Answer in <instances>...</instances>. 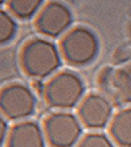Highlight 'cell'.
<instances>
[{
	"label": "cell",
	"instance_id": "4",
	"mask_svg": "<svg viewBox=\"0 0 131 147\" xmlns=\"http://www.w3.org/2000/svg\"><path fill=\"white\" fill-rule=\"evenodd\" d=\"M82 132L79 119L67 112L49 115L45 123V136L53 147H72Z\"/></svg>",
	"mask_w": 131,
	"mask_h": 147
},
{
	"label": "cell",
	"instance_id": "1",
	"mask_svg": "<svg viewBox=\"0 0 131 147\" xmlns=\"http://www.w3.org/2000/svg\"><path fill=\"white\" fill-rule=\"evenodd\" d=\"M21 63L28 75L34 79H42L59 67L61 57L54 43L45 39H33L24 46Z\"/></svg>",
	"mask_w": 131,
	"mask_h": 147
},
{
	"label": "cell",
	"instance_id": "7",
	"mask_svg": "<svg viewBox=\"0 0 131 147\" xmlns=\"http://www.w3.org/2000/svg\"><path fill=\"white\" fill-rule=\"evenodd\" d=\"M80 121L90 129L104 128L112 116L111 103L100 95H89L79 107Z\"/></svg>",
	"mask_w": 131,
	"mask_h": 147
},
{
	"label": "cell",
	"instance_id": "14",
	"mask_svg": "<svg viewBox=\"0 0 131 147\" xmlns=\"http://www.w3.org/2000/svg\"><path fill=\"white\" fill-rule=\"evenodd\" d=\"M3 1H5V0H0V5H1V3L3 2Z\"/></svg>",
	"mask_w": 131,
	"mask_h": 147
},
{
	"label": "cell",
	"instance_id": "3",
	"mask_svg": "<svg viewBox=\"0 0 131 147\" xmlns=\"http://www.w3.org/2000/svg\"><path fill=\"white\" fill-rule=\"evenodd\" d=\"M98 41L87 28H75L62 41V53L67 62L74 65L90 63L97 55Z\"/></svg>",
	"mask_w": 131,
	"mask_h": 147
},
{
	"label": "cell",
	"instance_id": "6",
	"mask_svg": "<svg viewBox=\"0 0 131 147\" xmlns=\"http://www.w3.org/2000/svg\"><path fill=\"white\" fill-rule=\"evenodd\" d=\"M72 23V15L68 8L61 2L47 3L36 18V28L40 33L47 37H58L64 33Z\"/></svg>",
	"mask_w": 131,
	"mask_h": 147
},
{
	"label": "cell",
	"instance_id": "5",
	"mask_svg": "<svg viewBox=\"0 0 131 147\" xmlns=\"http://www.w3.org/2000/svg\"><path fill=\"white\" fill-rule=\"evenodd\" d=\"M35 109V97L28 87L15 83L0 91V111L13 120H20L31 115Z\"/></svg>",
	"mask_w": 131,
	"mask_h": 147
},
{
	"label": "cell",
	"instance_id": "11",
	"mask_svg": "<svg viewBox=\"0 0 131 147\" xmlns=\"http://www.w3.org/2000/svg\"><path fill=\"white\" fill-rule=\"evenodd\" d=\"M16 32V23L13 17L3 11L0 10V45L8 42L14 37Z\"/></svg>",
	"mask_w": 131,
	"mask_h": 147
},
{
	"label": "cell",
	"instance_id": "8",
	"mask_svg": "<svg viewBox=\"0 0 131 147\" xmlns=\"http://www.w3.org/2000/svg\"><path fill=\"white\" fill-rule=\"evenodd\" d=\"M8 147H45V135L36 123L21 122L10 130Z\"/></svg>",
	"mask_w": 131,
	"mask_h": 147
},
{
	"label": "cell",
	"instance_id": "2",
	"mask_svg": "<svg viewBox=\"0 0 131 147\" xmlns=\"http://www.w3.org/2000/svg\"><path fill=\"white\" fill-rule=\"evenodd\" d=\"M82 80L72 72L56 74L45 86L43 92L47 103L56 109H71L76 105L83 95Z\"/></svg>",
	"mask_w": 131,
	"mask_h": 147
},
{
	"label": "cell",
	"instance_id": "10",
	"mask_svg": "<svg viewBox=\"0 0 131 147\" xmlns=\"http://www.w3.org/2000/svg\"><path fill=\"white\" fill-rule=\"evenodd\" d=\"M42 0H9V9L20 18H29L33 16Z\"/></svg>",
	"mask_w": 131,
	"mask_h": 147
},
{
	"label": "cell",
	"instance_id": "9",
	"mask_svg": "<svg viewBox=\"0 0 131 147\" xmlns=\"http://www.w3.org/2000/svg\"><path fill=\"white\" fill-rule=\"evenodd\" d=\"M111 135L122 147H131V109L120 111L111 123Z\"/></svg>",
	"mask_w": 131,
	"mask_h": 147
},
{
	"label": "cell",
	"instance_id": "13",
	"mask_svg": "<svg viewBox=\"0 0 131 147\" xmlns=\"http://www.w3.org/2000/svg\"><path fill=\"white\" fill-rule=\"evenodd\" d=\"M6 135H7V123L2 117V115L0 114V144L5 140Z\"/></svg>",
	"mask_w": 131,
	"mask_h": 147
},
{
	"label": "cell",
	"instance_id": "12",
	"mask_svg": "<svg viewBox=\"0 0 131 147\" xmlns=\"http://www.w3.org/2000/svg\"><path fill=\"white\" fill-rule=\"evenodd\" d=\"M78 147H114V145L111 139L103 134H90L80 142Z\"/></svg>",
	"mask_w": 131,
	"mask_h": 147
}]
</instances>
